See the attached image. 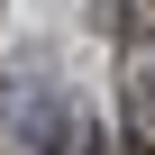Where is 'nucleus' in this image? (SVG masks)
Segmentation results:
<instances>
[{"label":"nucleus","instance_id":"1","mask_svg":"<svg viewBox=\"0 0 155 155\" xmlns=\"http://www.w3.org/2000/svg\"><path fill=\"white\" fill-rule=\"evenodd\" d=\"M128 155H155V146H146V137H137V146H128Z\"/></svg>","mask_w":155,"mask_h":155}]
</instances>
